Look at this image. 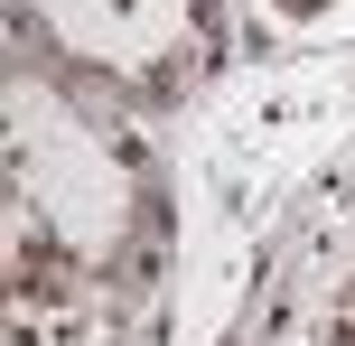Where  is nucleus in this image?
Masks as SVG:
<instances>
[{
  "instance_id": "1",
  "label": "nucleus",
  "mask_w": 355,
  "mask_h": 346,
  "mask_svg": "<svg viewBox=\"0 0 355 346\" xmlns=\"http://www.w3.org/2000/svg\"><path fill=\"white\" fill-rule=\"evenodd\" d=\"M337 346H355V281H346V300H337Z\"/></svg>"
}]
</instances>
